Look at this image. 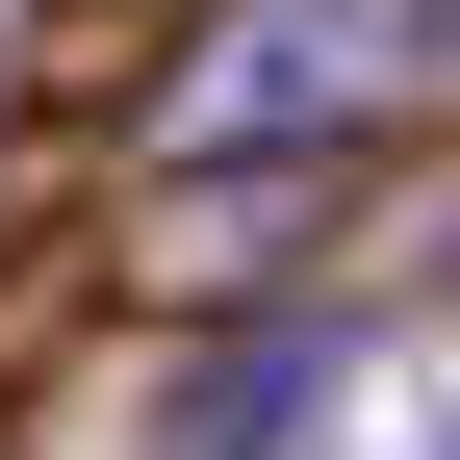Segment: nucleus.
Wrapping results in <instances>:
<instances>
[{"mask_svg":"<svg viewBox=\"0 0 460 460\" xmlns=\"http://www.w3.org/2000/svg\"><path fill=\"white\" fill-rule=\"evenodd\" d=\"M435 51H460V0H205L128 128L180 154V180L205 154H332V128H384V102H435Z\"/></svg>","mask_w":460,"mask_h":460,"instance_id":"nucleus-1","label":"nucleus"},{"mask_svg":"<svg viewBox=\"0 0 460 460\" xmlns=\"http://www.w3.org/2000/svg\"><path fill=\"white\" fill-rule=\"evenodd\" d=\"M307 384H332V307H281L256 358H205V384H180V460H281V410H307Z\"/></svg>","mask_w":460,"mask_h":460,"instance_id":"nucleus-2","label":"nucleus"}]
</instances>
